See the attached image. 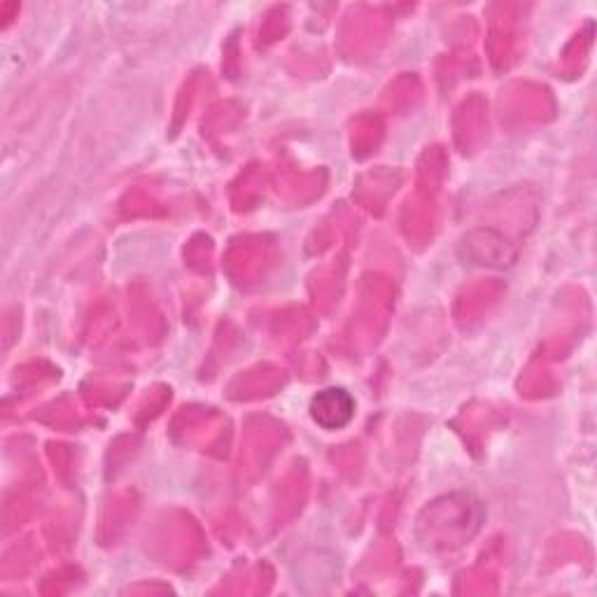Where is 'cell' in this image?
I'll return each instance as SVG.
<instances>
[{
  "instance_id": "6da1fadb",
  "label": "cell",
  "mask_w": 597,
  "mask_h": 597,
  "mask_svg": "<svg viewBox=\"0 0 597 597\" xmlns=\"http://www.w3.org/2000/svg\"><path fill=\"white\" fill-rule=\"evenodd\" d=\"M311 415L323 430H344L355 417V400L344 388H327L311 400Z\"/></svg>"
}]
</instances>
